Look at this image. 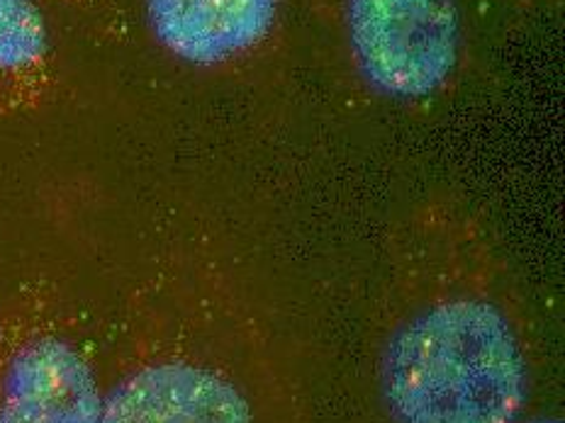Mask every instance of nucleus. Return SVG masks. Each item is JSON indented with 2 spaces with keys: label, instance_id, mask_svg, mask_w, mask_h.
Wrapping results in <instances>:
<instances>
[{
  "label": "nucleus",
  "instance_id": "4",
  "mask_svg": "<svg viewBox=\"0 0 565 423\" xmlns=\"http://www.w3.org/2000/svg\"><path fill=\"white\" fill-rule=\"evenodd\" d=\"M100 416L96 372L64 338L28 340L0 375V423H100Z\"/></svg>",
  "mask_w": 565,
  "mask_h": 423
},
{
  "label": "nucleus",
  "instance_id": "5",
  "mask_svg": "<svg viewBox=\"0 0 565 423\" xmlns=\"http://www.w3.org/2000/svg\"><path fill=\"white\" fill-rule=\"evenodd\" d=\"M100 423H252L239 390L188 362L147 366L103 397Z\"/></svg>",
  "mask_w": 565,
  "mask_h": 423
},
{
  "label": "nucleus",
  "instance_id": "1",
  "mask_svg": "<svg viewBox=\"0 0 565 423\" xmlns=\"http://www.w3.org/2000/svg\"><path fill=\"white\" fill-rule=\"evenodd\" d=\"M383 394L399 423H514L526 402L520 340L488 302L437 304L387 346Z\"/></svg>",
  "mask_w": 565,
  "mask_h": 423
},
{
  "label": "nucleus",
  "instance_id": "3",
  "mask_svg": "<svg viewBox=\"0 0 565 423\" xmlns=\"http://www.w3.org/2000/svg\"><path fill=\"white\" fill-rule=\"evenodd\" d=\"M151 37L195 70L249 64L276 37L282 0H141Z\"/></svg>",
  "mask_w": 565,
  "mask_h": 423
},
{
  "label": "nucleus",
  "instance_id": "8",
  "mask_svg": "<svg viewBox=\"0 0 565 423\" xmlns=\"http://www.w3.org/2000/svg\"><path fill=\"white\" fill-rule=\"evenodd\" d=\"M541 423H556V421H541Z\"/></svg>",
  "mask_w": 565,
  "mask_h": 423
},
{
  "label": "nucleus",
  "instance_id": "7",
  "mask_svg": "<svg viewBox=\"0 0 565 423\" xmlns=\"http://www.w3.org/2000/svg\"><path fill=\"white\" fill-rule=\"evenodd\" d=\"M40 6L52 3V6H64L71 10H78V13H88L96 18H105L110 22H117L122 18L120 0H38Z\"/></svg>",
  "mask_w": 565,
  "mask_h": 423
},
{
  "label": "nucleus",
  "instance_id": "2",
  "mask_svg": "<svg viewBox=\"0 0 565 423\" xmlns=\"http://www.w3.org/2000/svg\"><path fill=\"white\" fill-rule=\"evenodd\" d=\"M359 84L391 102H427L463 62L458 0H327Z\"/></svg>",
  "mask_w": 565,
  "mask_h": 423
},
{
  "label": "nucleus",
  "instance_id": "6",
  "mask_svg": "<svg viewBox=\"0 0 565 423\" xmlns=\"http://www.w3.org/2000/svg\"><path fill=\"white\" fill-rule=\"evenodd\" d=\"M56 86V52L38 0H0V117L40 110Z\"/></svg>",
  "mask_w": 565,
  "mask_h": 423
}]
</instances>
